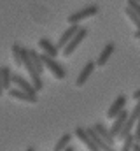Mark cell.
<instances>
[{
	"label": "cell",
	"mask_w": 140,
	"mask_h": 151,
	"mask_svg": "<svg viewBox=\"0 0 140 151\" xmlns=\"http://www.w3.org/2000/svg\"><path fill=\"white\" fill-rule=\"evenodd\" d=\"M95 14H98V5L91 4V5H88V7H84V9L77 11V12H74V14H70L69 18H67V21H69V25L81 23L82 19H86V18H91V16H95Z\"/></svg>",
	"instance_id": "obj_1"
},
{
	"label": "cell",
	"mask_w": 140,
	"mask_h": 151,
	"mask_svg": "<svg viewBox=\"0 0 140 151\" xmlns=\"http://www.w3.org/2000/svg\"><path fill=\"white\" fill-rule=\"evenodd\" d=\"M42 60H44V65H46V69L51 72V74L54 76L58 81H61V79H65V70H63V67L60 65V63H56V60H54V56H49V55H46V53H42Z\"/></svg>",
	"instance_id": "obj_2"
},
{
	"label": "cell",
	"mask_w": 140,
	"mask_h": 151,
	"mask_svg": "<svg viewBox=\"0 0 140 151\" xmlns=\"http://www.w3.org/2000/svg\"><path fill=\"white\" fill-rule=\"evenodd\" d=\"M86 35H88V30H86V28H79V32L74 35V39H72L69 44L63 47V56H67V58H69L70 55L75 51V47H77V46H79L84 39H86Z\"/></svg>",
	"instance_id": "obj_3"
},
{
	"label": "cell",
	"mask_w": 140,
	"mask_h": 151,
	"mask_svg": "<svg viewBox=\"0 0 140 151\" xmlns=\"http://www.w3.org/2000/svg\"><path fill=\"white\" fill-rule=\"evenodd\" d=\"M75 137H77L81 142H84V144L88 146V150H91V151H98V150H100V148L95 144V141L91 139V135L88 134V130H86V128L77 127V128H75Z\"/></svg>",
	"instance_id": "obj_4"
},
{
	"label": "cell",
	"mask_w": 140,
	"mask_h": 151,
	"mask_svg": "<svg viewBox=\"0 0 140 151\" xmlns=\"http://www.w3.org/2000/svg\"><path fill=\"white\" fill-rule=\"evenodd\" d=\"M126 102H128V100H126V97H124V95H119V97L112 102V106L109 107V111H107V118H109V119H114V118L121 113V111H124Z\"/></svg>",
	"instance_id": "obj_5"
},
{
	"label": "cell",
	"mask_w": 140,
	"mask_h": 151,
	"mask_svg": "<svg viewBox=\"0 0 140 151\" xmlns=\"http://www.w3.org/2000/svg\"><path fill=\"white\" fill-rule=\"evenodd\" d=\"M7 93H9L11 99H16V100H19V102H28V104H35V102H37V97L30 95L28 91H25V90H21V88H18V86H16V90H9Z\"/></svg>",
	"instance_id": "obj_6"
},
{
	"label": "cell",
	"mask_w": 140,
	"mask_h": 151,
	"mask_svg": "<svg viewBox=\"0 0 140 151\" xmlns=\"http://www.w3.org/2000/svg\"><path fill=\"white\" fill-rule=\"evenodd\" d=\"M12 84H14V86H18V88H21V90H25V91H28L30 95L37 97V88L34 86V83H32V81L28 83L25 77H21V76L14 74V76H12Z\"/></svg>",
	"instance_id": "obj_7"
},
{
	"label": "cell",
	"mask_w": 140,
	"mask_h": 151,
	"mask_svg": "<svg viewBox=\"0 0 140 151\" xmlns=\"http://www.w3.org/2000/svg\"><path fill=\"white\" fill-rule=\"evenodd\" d=\"M79 28H81V27H79V23H74V25H70L69 28H67V30L61 34V37H60V40H58V44H56V46H58L60 49H63V47L69 44L70 40L74 39V35L79 32Z\"/></svg>",
	"instance_id": "obj_8"
},
{
	"label": "cell",
	"mask_w": 140,
	"mask_h": 151,
	"mask_svg": "<svg viewBox=\"0 0 140 151\" xmlns=\"http://www.w3.org/2000/svg\"><path fill=\"white\" fill-rule=\"evenodd\" d=\"M95 67H96V62H88V63L82 67V70L79 72V76H77V81H75V84H77L79 88H81V86H84V83L88 81V77L93 74Z\"/></svg>",
	"instance_id": "obj_9"
},
{
	"label": "cell",
	"mask_w": 140,
	"mask_h": 151,
	"mask_svg": "<svg viewBox=\"0 0 140 151\" xmlns=\"http://www.w3.org/2000/svg\"><path fill=\"white\" fill-rule=\"evenodd\" d=\"M37 46L42 49V53H46V55H49V56H58V46H54L49 39H39V42H37Z\"/></svg>",
	"instance_id": "obj_10"
},
{
	"label": "cell",
	"mask_w": 140,
	"mask_h": 151,
	"mask_svg": "<svg viewBox=\"0 0 140 151\" xmlns=\"http://www.w3.org/2000/svg\"><path fill=\"white\" fill-rule=\"evenodd\" d=\"M114 49H116V44H114V42H107V44H105L104 51L100 53V56H98V60H96V65H98V67H104L105 63H107V60L112 56Z\"/></svg>",
	"instance_id": "obj_11"
},
{
	"label": "cell",
	"mask_w": 140,
	"mask_h": 151,
	"mask_svg": "<svg viewBox=\"0 0 140 151\" xmlns=\"http://www.w3.org/2000/svg\"><path fill=\"white\" fill-rule=\"evenodd\" d=\"M0 76H2V90H4V91H9V90H11V84H12L11 69H9V67H2Z\"/></svg>",
	"instance_id": "obj_12"
},
{
	"label": "cell",
	"mask_w": 140,
	"mask_h": 151,
	"mask_svg": "<svg viewBox=\"0 0 140 151\" xmlns=\"http://www.w3.org/2000/svg\"><path fill=\"white\" fill-rule=\"evenodd\" d=\"M93 127L96 128V132H98V134H100V135L104 137L105 141H107V144H110V146L114 144V141H116V137L112 135V132H110V128H105V127L102 125V123H95Z\"/></svg>",
	"instance_id": "obj_13"
},
{
	"label": "cell",
	"mask_w": 140,
	"mask_h": 151,
	"mask_svg": "<svg viewBox=\"0 0 140 151\" xmlns=\"http://www.w3.org/2000/svg\"><path fill=\"white\" fill-rule=\"evenodd\" d=\"M11 53H12L14 65H16V67H23V47H21L19 44H14L12 49H11Z\"/></svg>",
	"instance_id": "obj_14"
},
{
	"label": "cell",
	"mask_w": 140,
	"mask_h": 151,
	"mask_svg": "<svg viewBox=\"0 0 140 151\" xmlns=\"http://www.w3.org/2000/svg\"><path fill=\"white\" fill-rule=\"evenodd\" d=\"M70 141H72V135H70V134H63V135L60 137V141L56 142L54 151H63V150H65V148L70 144Z\"/></svg>",
	"instance_id": "obj_15"
},
{
	"label": "cell",
	"mask_w": 140,
	"mask_h": 151,
	"mask_svg": "<svg viewBox=\"0 0 140 151\" xmlns=\"http://www.w3.org/2000/svg\"><path fill=\"white\" fill-rule=\"evenodd\" d=\"M124 12H126V16L130 18V21H131V23H133V25H135L137 28H140V16H139V14H137V12H135V11L131 9V7H128V5H126Z\"/></svg>",
	"instance_id": "obj_16"
},
{
	"label": "cell",
	"mask_w": 140,
	"mask_h": 151,
	"mask_svg": "<svg viewBox=\"0 0 140 151\" xmlns=\"http://www.w3.org/2000/svg\"><path fill=\"white\" fill-rule=\"evenodd\" d=\"M135 142H137V139H135V134H128V135L123 139V151L131 150Z\"/></svg>",
	"instance_id": "obj_17"
},
{
	"label": "cell",
	"mask_w": 140,
	"mask_h": 151,
	"mask_svg": "<svg viewBox=\"0 0 140 151\" xmlns=\"http://www.w3.org/2000/svg\"><path fill=\"white\" fill-rule=\"evenodd\" d=\"M128 7H131V9L140 16V2L139 0H128Z\"/></svg>",
	"instance_id": "obj_18"
},
{
	"label": "cell",
	"mask_w": 140,
	"mask_h": 151,
	"mask_svg": "<svg viewBox=\"0 0 140 151\" xmlns=\"http://www.w3.org/2000/svg\"><path fill=\"white\" fill-rule=\"evenodd\" d=\"M133 134H135V139H137V142H140V119L137 121V125H135V130H133Z\"/></svg>",
	"instance_id": "obj_19"
},
{
	"label": "cell",
	"mask_w": 140,
	"mask_h": 151,
	"mask_svg": "<svg viewBox=\"0 0 140 151\" xmlns=\"http://www.w3.org/2000/svg\"><path fill=\"white\" fill-rule=\"evenodd\" d=\"M133 99H135V100H140V90H137V91L133 93Z\"/></svg>",
	"instance_id": "obj_20"
},
{
	"label": "cell",
	"mask_w": 140,
	"mask_h": 151,
	"mask_svg": "<svg viewBox=\"0 0 140 151\" xmlns=\"http://www.w3.org/2000/svg\"><path fill=\"white\" fill-rule=\"evenodd\" d=\"M133 37L137 39V40H140V28H137V32L133 34Z\"/></svg>",
	"instance_id": "obj_21"
},
{
	"label": "cell",
	"mask_w": 140,
	"mask_h": 151,
	"mask_svg": "<svg viewBox=\"0 0 140 151\" xmlns=\"http://www.w3.org/2000/svg\"><path fill=\"white\" fill-rule=\"evenodd\" d=\"M65 151H75V148H74V146H70V144H69V146L65 148Z\"/></svg>",
	"instance_id": "obj_22"
},
{
	"label": "cell",
	"mask_w": 140,
	"mask_h": 151,
	"mask_svg": "<svg viewBox=\"0 0 140 151\" xmlns=\"http://www.w3.org/2000/svg\"><path fill=\"white\" fill-rule=\"evenodd\" d=\"M139 2H140V0H139Z\"/></svg>",
	"instance_id": "obj_23"
}]
</instances>
